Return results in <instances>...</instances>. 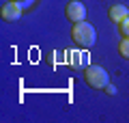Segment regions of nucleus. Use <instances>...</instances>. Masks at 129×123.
<instances>
[{
	"label": "nucleus",
	"instance_id": "6",
	"mask_svg": "<svg viewBox=\"0 0 129 123\" xmlns=\"http://www.w3.org/2000/svg\"><path fill=\"white\" fill-rule=\"evenodd\" d=\"M118 54L129 60V37H123V41L118 43Z\"/></svg>",
	"mask_w": 129,
	"mask_h": 123
},
{
	"label": "nucleus",
	"instance_id": "1",
	"mask_svg": "<svg viewBox=\"0 0 129 123\" xmlns=\"http://www.w3.org/2000/svg\"><path fill=\"white\" fill-rule=\"evenodd\" d=\"M71 39H73V43H78L80 48H92L97 43V30L95 26H92L90 22H75L73 26H71Z\"/></svg>",
	"mask_w": 129,
	"mask_h": 123
},
{
	"label": "nucleus",
	"instance_id": "7",
	"mask_svg": "<svg viewBox=\"0 0 129 123\" xmlns=\"http://www.w3.org/2000/svg\"><path fill=\"white\" fill-rule=\"evenodd\" d=\"M118 30H120V35H123V37H129V17H125L123 22L118 24Z\"/></svg>",
	"mask_w": 129,
	"mask_h": 123
},
{
	"label": "nucleus",
	"instance_id": "10",
	"mask_svg": "<svg viewBox=\"0 0 129 123\" xmlns=\"http://www.w3.org/2000/svg\"><path fill=\"white\" fill-rule=\"evenodd\" d=\"M103 91H106L108 95H116V93H118V91H116V87H114V84H112V82H110V84H108L106 89H103Z\"/></svg>",
	"mask_w": 129,
	"mask_h": 123
},
{
	"label": "nucleus",
	"instance_id": "4",
	"mask_svg": "<svg viewBox=\"0 0 129 123\" xmlns=\"http://www.w3.org/2000/svg\"><path fill=\"white\" fill-rule=\"evenodd\" d=\"M24 9L15 2V0H11V2H5L2 5V9H0V17L5 19V22H17L19 17H22Z\"/></svg>",
	"mask_w": 129,
	"mask_h": 123
},
{
	"label": "nucleus",
	"instance_id": "2",
	"mask_svg": "<svg viewBox=\"0 0 129 123\" xmlns=\"http://www.w3.org/2000/svg\"><path fill=\"white\" fill-rule=\"evenodd\" d=\"M84 80L90 89H106L110 84V73L101 65H88L84 69Z\"/></svg>",
	"mask_w": 129,
	"mask_h": 123
},
{
	"label": "nucleus",
	"instance_id": "9",
	"mask_svg": "<svg viewBox=\"0 0 129 123\" xmlns=\"http://www.w3.org/2000/svg\"><path fill=\"white\" fill-rule=\"evenodd\" d=\"M71 65H73V67H80V65H82V54H78V52H75L73 58H71Z\"/></svg>",
	"mask_w": 129,
	"mask_h": 123
},
{
	"label": "nucleus",
	"instance_id": "8",
	"mask_svg": "<svg viewBox=\"0 0 129 123\" xmlns=\"http://www.w3.org/2000/svg\"><path fill=\"white\" fill-rule=\"evenodd\" d=\"M15 2H17V5L22 7L24 11H26V9H30V7L35 5V2H37V0H15Z\"/></svg>",
	"mask_w": 129,
	"mask_h": 123
},
{
	"label": "nucleus",
	"instance_id": "3",
	"mask_svg": "<svg viewBox=\"0 0 129 123\" xmlns=\"http://www.w3.org/2000/svg\"><path fill=\"white\" fill-rule=\"evenodd\" d=\"M64 15H67V19H69L71 24L84 22V19H86V7H84V2H80V0H71L69 5L64 7Z\"/></svg>",
	"mask_w": 129,
	"mask_h": 123
},
{
	"label": "nucleus",
	"instance_id": "5",
	"mask_svg": "<svg viewBox=\"0 0 129 123\" xmlns=\"http://www.w3.org/2000/svg\"><path fill=\"white\" fill-rule=\"evenodd\" d=\"M110 19L114 24H120L125 17H129V7H125V5H114V7H110Z\"/></svg>",
	"mask_w": 129,
	"mask_h": 123
}]
</instances>
